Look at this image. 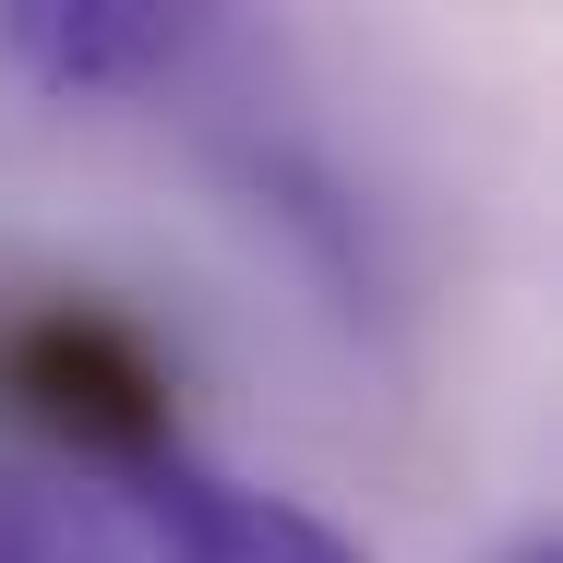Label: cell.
<instances>
[{"mask_svg":"<svg viewBox=\"0 0 563 563\" xmlns=\"http://www.w3.org/2000/svg\"><path fill=\"white\" fill-rule=\"evenodd\" d=\"M192 36H205V12H168V0H12L0 12V60L48 97L156 85V73H180Z\"/></svg>","mask_w":563,"mask_h":563,"instance_id":"cell-2","label":"cell"},{"mask_svg":"<svg viewBox=\"0 0 563 563\" xmlns=\"http://www.w3.org/2000/svg\"><path fill=\"white\" fill-rule=\"evenodd\" d=\"M492 563H563V540H552V528H528L516 552H492Z\"/></svg>","mask_w":563,"mask_h":563,"instance_id":"cell-5","label":"cell"},{"mask_svg":"<svg viewBox=\"0 0 563 563\" xmlns=\"http://www.w3.org/2000/svg\"><path fill=\"white\" fill-rule=\"evenodd\" d=\"M144 528H156V563H372L300 492H252L192 455H144Z\"/></svg>","mask_w":563,"mask_h":563,"instance_id":"cell-1","label":"cell"},{"mask_svg":"<svg viewBox=\"0 0 563 563\" xmlns=\"http://www.w3.org/2000/svg\"><path fill=\"white\" fill-rule=\"evenodd\" d=\"M24 396H36L48 432H73V444H97V455H168L156 444V420H168V408H156V372H144L97 312H48V324L24 336Z\"/></svg>","mask_w":563,"mask_h":563,"instance_id":"cell-3","label":"cell"},{"mask_svg":"<svg viewBox=\"0 0 563 563\" xmlns=\"http://www.w3.org/2000/svg\"><path fill=\"white\" fill-rule=\"evenodd\" d=\"M0 563H120V528L85 479L0 467Z\"/></svg>","mask_w":563,"mask_h":563,"instance_id":"cell-4","label":"cell"}]
</instances>
